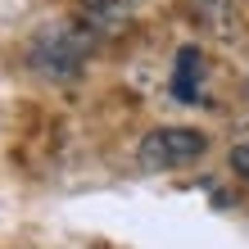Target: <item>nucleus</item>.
<instances>
[{
    "label": "nucleus",
    "mask_w": 249,
    "mask_h": 249,
    "mask_svg": "<svg viewBox=\"0 0 249 249\" xmlns=\"http://www.w3.org/2000/svg\"><path fill=\"white\" fill-rule=\"evenodd\" d=\"M209 150V141L199 136V131H190V127H154L150 136L141 141V168H150V172H168V168H186V163H195V159Z\"/></svg>",
    "instance_id": "nucleus-1"
},
{
    "label": "nucleus",
    "mask_w": 249,
    "mask_h": 249,
    "mask_svg": "<svg viewBox=\"0 0 249 249\" xmlns=\"http://www.w3.org/2000/svg\"><path fill=\"white\" fill-rule=\"evenodd\" d=\"M36 64L46 72H72L82 68V41L68 36V32H46L36 46Z\"/></svg>",
    "instance_id": "nucleus-3"
},
{
    "label": "nucleus",
    "mask_w": 249,
    "mask_h": 249,
    "mask_svg": "<svg viewBox=\"0 0 249 249\" xmlns=\"http://www.w3.org/2000/svg\"><path fill=\"white\" fill-rule=\"evenodd\" d=\"M231 172H236V177H240V181L249 186V141L231 150Z\"/></svg>",
    "instance_id": "nucleus-5"
},
{
    "label": "nucleus",
    "mask_w": 249,
    "mask_h": 249,
    "mask_svg": "<svg viewBox=\"0 0 249 249\" xmlns=\"http://www.w3.org/2000/svg\"><path fill=\"white\" fill-rule=\"evenodd\" d=\"M131 9H136V0H86L82 23L91 27L95 36H113V32H123L131 23Z\"/></svg>",
    "instance_id": "nucleus-2"
},
{
    "label": "nucleus",
    "mask_w": 249,
    "mask_h": 249,
    "mask_svg": "<svg viewBox=\"0 0 249 249\" xmlns=\"http://www.w3.org/2000/svg\"><path fill=\"white\" fill-rule=\"evenodd\" d=\"M199 82H204V54L195 46H186L177 54V72H172V95L186 100V105H195L199 100Z\"/></svg>",
    "instance_id": "nucleus-4"
}]
</instances>
